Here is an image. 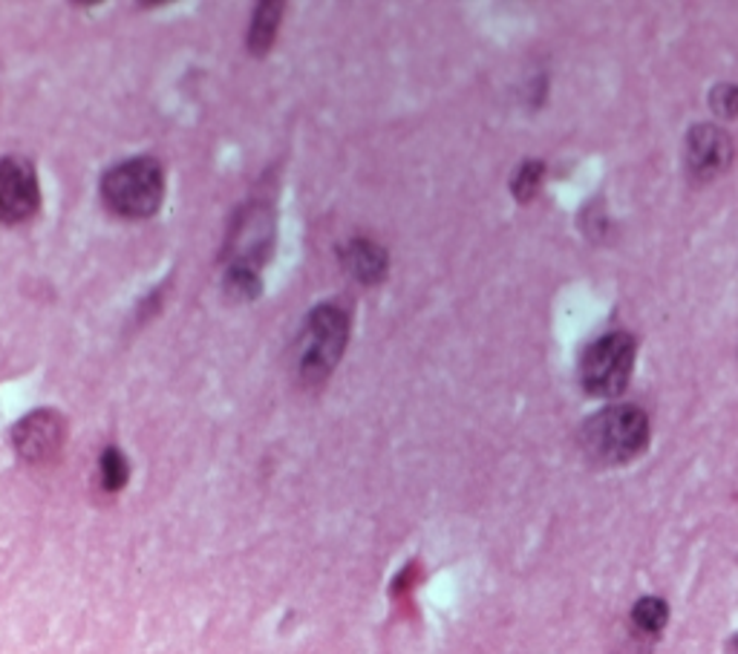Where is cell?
<instances>
[{"instance_id": "6da1fadb", "label": "cell", "mask_w": 738, "mask_h": 654, "mask_svg": "<svg viewBox=\"0 0 738 654\" xmlns=\"http://www.w3.org/2000/svg\"><path fill=\"white\" fill-rule=\"evenodd\" d=\"M649 418L643 409L624 404V407L600 409L580 430V447L586 458L600 467H615L632 461L647 451Z\"/></svg>"}, {"instance_id": "7a4b0ae2", "label": "cell", "mask_w": 738, "mask_h": 654, "mask_svg": "<svg viewBox=\"0 0 738 654\" xmlns=\"http://www.w3.org/2000/svg\"><path fill=\"white\" fill-rule=\"evenodd\" d=\"M164 171L153 156H139L101 176V202L124 220H148L162 208Z\"/></svg>"}, {"instance_id": "3957f363", "label": "cell", "mask_w": 738, "mask_h": 654, "mask_svg": "<svg viewBox=\"0 0 738 654\" xmlns=\"http://www.w3.org/2000/svg\"><path fill=\"white\" fill-rule=\"evenodd\" d=\"M638 344L629 332H608L582 353V390L594 398H615L626 390L635 369Z\"/></svg>"}, {"instance_id": "277c9868", "label": "cell", "mask_w": 738, "mask_h": 654, "mask_svg": "<svg viewBox=\"0 0 738 654\" xmlns=\"http://www.w3.org/2000/svg\"><path fill=\"white\" fill-rule=\"evenodd\" d=\"M304 337L306 349L300 358V378L306 384H320L344 355L346 341H349V311L335 303H323L309 311Z\"/></svg>"}, {"instance_id": "5b68a950", "label": "cell", "mask_w": 738, "mask_h": 654, "mask_svg": "<svg viewBox=\"0 0 738 654\" xmlns=\"http://www.w3.org/2000/svg\"><path fill=\"white\" fill-rule=\"evenodd\" d=\"M66 442V421L56 409H35L12 427V447L33 467L52 465Z\"/></svg>"}, {"instance_id": "8992f818", "label": "cell", "mask_w": 738, "mask_h": 654, "mask_svg": "<svg viewBox=\"0 0 738 654\" xmlns=\"http://www.w3.org/2000/svg\"><path fill=\"white\" fill-rule=\"evenodd\" d=\"M41 205V185L38 171L24 156H3L0 159V222L15 225L38 213Z\"/></svg>"}, {"instance_id": "52a82bcc", "label": "cell", "mask_w": 738, "mask_h": 654, "mask_svg": "<svg viewBox=\"0 0 738 654\" xmlns=\"http://www.w3.org/2000/svg\"><path fill=\"white\" fill-rule=\"evenodd\" d=\"M684 159H687V173L692 180L722 176L733 159L730 136L718 131V127H713V124H698V127L689 131Z\"/></svg>"}, {"instance_id": "ba28073f", "label": "cell", "mask_w": 738, "mask_h": 654, "mask_svg": "<svg viewBox=\"0 0 738 654\" xmlns=\"http://www.w3.org/2000/svg\"><path fill=\"white\" fill-rule=\"evenodd\" d=\"M341 262H344V269L353 274L358 283L364 286H376L381 280L386 277V266H390V257L378 243L372 239H353V243H346L341 248Z\"/></svg>"}, {"instance_id": "9c48e42d", "label": "cell", "mask_w": 738, "mask_h": 654, "mask_svg": "<svg viewBox=\"0 0 738 654\" xmlns=\"http://www.w3.org/2000/svg\"><path fill=\"white\" fill-rule=\"evenodd\" d=\"M283 12H286V3H280V0L257 3L255 17H251V29H248V52L251 55L263 58L271 50V44L278 38L280 24H283Z\"/></svg>"}, {"instance_id": "30bf717a", "label": "cell", "mask_w": 738, "mask_h": 654, "mask_svg": "<svg viewBox=\"0 0 738 654\" xmlns=\"http://www.w3.org/2000/svg\"><path fill=\"white\" fill-rule=\"evenodd\" d=\"M131 479V465H127V458L119 447H107L99 458V482L101 491L107 493H119Z\"/></svg>"}, {"instance_id": "8fae6325", "label": "cell", "mask_w": 738, "mask_h": 654, "mask_svg": "<svg viewBox=\"0 0 738 654\" xmlns=\"http://www.w3.org/2000/svg\"><path fill=\"white\" fill-rule=\"evenodd\" d=\"M260 288H263V283H260V271L257 269L231 266L229 274H225V295H229L231 300L237 303L255 300V297L260 295Z\"/></svg>"}, {"instance_id": "7c38bea8", "label": "cell", "mask_w": 738, "mask_h": 654, "mask_svg": "<svg viewBox=\"0 0 738 654\" xmlns=\"http://www.w3.org/2000/svg\"><path fill=\"white\" fill-rule=\"evenodd\" d=\"M666 620H669V605L661 597H643L632 608L635 629L643 631V634H657L666 626Z\"/></svg>"}, {"instance_id": "4fadbf2b", "label": "cell", "mask_w": 738, "mask_h": 654, "mask_svg": "<svg viewBox=\"0 0 738 654\" xmlns=\"http://www.w3.org/2000/svg\"><path fill=\"white\" fill-rule=\"evenodd\" d=\"M542 176H545V168L542 162H526L517 171V176L511 180V190H514V197L519 202H528V199L537 197V190L542 185Z\"/></svg>"}, {"instance_id": "5bb4252c", "label": "cell", "mask_w": 738, "mask_h": 654, "mask_svg": "<svg viewBox=\"0 0 738 654\" xmlns=\"http://www.w3.org/2000/svg\"><path fill=\"white\" fill-rule=\"evenodd\" d=\"M710 107H713L715 115H722V119H736V115H738V84H718V87L710 92Z\"/></svg>"}, {"instance_id": "9a60e30c", "label": "cell", "mask_w": 738, "mask_h": 654, "mask_svg": "<svg viewBox=\"0 0 738 654\" xmlns=\"http://www.w3.org/2000/svg\"><path fill=\"white\" fill-rule=\"evenodd\" d=\"M730 652H733V654H738V634L730 640Z\"/></svg>"}]
</instances>
